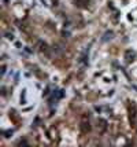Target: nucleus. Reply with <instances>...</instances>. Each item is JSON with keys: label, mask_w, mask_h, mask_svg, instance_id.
I'll list each match as a JSON object with an SVG mask.
<instances>
[{"label": "nucleus", "mask_w": 137, "mask_h": 147, "mask_svg": "<svg viewBox=\"0 0 137 147\" xmlns=\"http://www.w3.org/2000/svg\"><path fill=\"white\" fill-rule=\"evenodd\" d=\"M6 65H3V66H1V74H4V73H6Z\"/></svg>", "instance_id": "nucleus-7"}, {"label": "nucleus", "mask_w": 137, "mask_h": 147, "mask_svg": "<svg viewBox=\"0 0 137 147\" xmlns=\"http://www.w3.org/2000/svg\"><path fill=\"white\" fill-rule=\"evenodd\" d=\"M81 128L84 132H89L91 131V125H89V120L86 118V115H82V121H81Z\"/></svg>", "instance_id": "nucleus-1"}, {"label": "nucleus", "mask_w": 137, "mask_h": 147, "mask_svg": "<svg viewBox=\"0 0 137 147\" xmlns=\"http://www.w3.org/2000/svg\"><path fill=\"white\" fill-rule=\"evenodd\" d=\"M7 38H10V40H13V38H14V36H13V34H10V33H7Z\"/></svg>", "instance_id": "nucleus-8"}, {"label": "nucleus", "mask_w": 137, "mask_h": 147, "mask_svg": "<svg viewBox=\"0 0 137 147\" xmlns=\"http://www.w3.org/2000/svg\"><path fill=\"white\" fill-rule=\"evenodd\" d=\"M112 36H114V33H112V32H107L104 34V37H103V41H108V40H111V38H112Z\"/></svg>", "instance_id": "nucleus-6"}, {"label": "nucleus", "mask_w": 137, "mask_h": 147, "mask_svg": "<svg viewBox=\"0 0 137 147\" xmlns=\"http://www.w3.org/2000/svg\"><path fill=\"white\" fill-rule=\"evenodd\" d=\"M134 58H136V52L133 51V50H128V51L125 52V59H126V62H132Z\"/></svg>", "instance_id": "nucleus-3"}, {"label": "nucleus", "mask_w": 137, "mask_h": 147, "mask_svg": "<svg viewBox=\"0 0 137 147\" xmlns=\"http://www.w3.org/2000/svg\"><path fill=\"white\" fill-rule=\"evenodd\" d=\"M130 120L132 121L136 120V105H134V102H132L130 105Z\"/></svg>", "instance_id": "nucleus-4"}, {"label": "nucleus", "mask_w": 137, "mask_h": 147, "mask_svg": "<svg viewBox=\"0 0 137 147\" xmlns=\"http://www.w3.org/2000/svg\"><path fill=\"white\" fill-rule=\"evenodd\" d=\"M76 1V4L80 7H85L86 4H89V0H74Z\"/></svg>", "instance_id": "nucleus-5"}, {"label": "nucleus", "mask_w": 137, "mask_h": 147, "mask_svg": "<svg viewBox=\"0 0 137 147\" xmlns=\"http://www.w3.org/2000/svg\"><path fill=\"white\" fill-rule=\"evenodd\" d=\"M106 129H107V121L106 120H98V131L100 134H104Z\"/></svg>", "instance_id": "nucleus-2"}]
</instances>
